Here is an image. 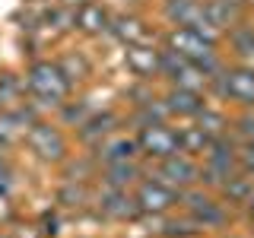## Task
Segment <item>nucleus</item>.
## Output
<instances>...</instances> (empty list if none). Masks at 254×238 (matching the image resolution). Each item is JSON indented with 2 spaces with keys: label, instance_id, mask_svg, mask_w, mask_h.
Wrapping results in <instances>:
<instances>
[{
  "label": "nucleus",
  "instance_id": "aec40b11",
  "mask_svg": "<svg viewBox=\"0 0 254 238\" xmlns=\"http://www.w3.org/2000/svg\"><path fill=\"white\" fill-rule=\"evenodd\" d=\"M242 162H245V169H248V172H254V143L242 153Z\"/></svg>",
  "mask_w": 254,
  "mask_h": 238
},
{
  "label": "nucleus",
  "instance_id": "7ed1b4c3",
  "mask_svg": "<svg viewBox=\"0 0 254 238\" xmlns=\"http://www.w3.org/2000/svg\"><path fill=\"white\" fill-rule=\"evenodd\" d=\"M137 146L143 149L146 156H156V159H169L181 149V133H175L172 127H165L162 121L159 124H149L140 130V140Z\"/></svg>",
  "mask_w": 254,
  "mask_h": 238
},
{
  "label": "nucleus",
  "instance_id": "423d86ee",
  "mask_svg": "<svg viewBox=\"0 0 254 238\" xmlns=\"http://www.w3.org/2000/svg\"><path fill=\"white\" fill-rule=\"evenodd\" d=\"M127 67L137 76L162 73V51H153L146 45H127Z\"/></svg>",
  "mask_w": 254,
  "mask_h": 238
},
{
  "label": "nucleus",
  "instance_id": "20e7f679",
  "mask_svg": "<svg viewBox=\"0 0 254 238\" xmlns=\"http://www.w3.org/2000/svg\"><path fill=\"white\" fill-rule=\"evenodd\" d=\"M26 140H29L32 153L38 159H48V162H58V159H64V153H67V143H64L61 130L51 127V124H35Z\"/></svg>",
  "mask_w": 254,
  "mask_h": 238
},
{
  "label": "nucleus",
  "instance_id": "6ab92c4d",
  "mask_svg": "<svg viewBox=\"0 0 254 238\" xmlns=\"http://www.w3.org/2000/svg\"><path fill=\"white\" fill-rule=\"evenodd\" d=\"M61 200L64 203H67V206H79V200H83V190H73V187H70V190H64V194H61Z\"/></svg>",
  "mask_w": 254,
  "mask_h": 238
},
{
  "label": "nucleus",
  "instance_id": "6e6552de",
  "mask_svg": "<svg viewBox=\"0 0 254 238\" xmlns=\"http://www.w3.org/2000/svg\"><path fill=\"white\" fill-rule=\"evenodd\" d=\"M222 92L242 105H254V70H229L222 79Z\"/></svg>",
  "mask_w": 254,
  "mask_h": 238
},
{
  "label": "nucleus",
  "instance_id": "9d476101",
  "mask_svg": "<svg viewBox=\"0 0 254 238\" xmlns=\"http://www.w3.org/2000/svg\"><path fill=\"white\" fill-rule=\"evenodd\" d=\"M99 203H102V213H105V216H115V219H127V216H133V213L140 210L137 200H130L121 187H111Z\"/></svg>",
  "mask_w": 254,
  "mask_h": 238
},
{
  "label": "nucleus",
  "instance_id": "ddd939ff",
  "mask_svg": "<svg viewBox=\"0 0 254 238\" xmlns=\"http://www.w3.org/2000/svg\"><path fill=\"white\" fill-rule=\"evenodd\" d=\"M76 22H79V29H83V32L95 35V32L108 29V13L102 10L99 3H83V6L76 10Z\"/></svg>",
  "mask_w": 254,
  "mask_h": 238
},
{
  "label": "nucleus",
  "instance_id": "f03ea898",
  "mask_svg": "<svg viewBox=\"0 0 254 238\" xmlns=\"http://www.w3.org/2000/svg\"><path fill=\"white\" fill-rule=\"evenodd\" d=\"M29 89L35 99H42V105H58V102L67 95V73L58 67V63H35L29 70Z\"/></svg>",
  "mask_w": 254,
  "mask_h": 238
},
{
  "label": "nucleus",
  "instance_id": "4468645a",
  "mask_svg": "<svg viewBox=\"0 0 254 238\" xmlns=\"http://www.w3.org/2000/svg\"><path fill=\"white\" fill-rule=\"evenodd\" d=\"M115 35L121 38L124 45H140L143 38H146V29H143L140 19H133V16H121V19H115Z\"/></svg>",
  "mask_w": 254,
  "mask_h": 238
},
{
  "label": "nucleus",
  "instance_id": "a211bd4d",
  "mask_svg": "<svg viewBox=\"0 0 254 238\" xmlns=\"http://www.w3.org/2000/svg\"><path fill=\"white\" fill-rule=\"evenodd\" d=\"M19 133V118L16 115H0V143H10Z\"/></svg>",
  "mask_w": 254,
  "mask_h": 238
},
{
  "label": "nucleus",
  "instance_id": "9b49d317",
  "mask_svg": "<svg viewBox=\"0 0 254 238\" xmlns=\"http://www.w3.org/2000/svg\"><path fill=\"white\" fill-rule=\"evenodd\" d=\"M188 210L194 213V219L203 222V226H219V222L226 219V213L219 210V203H213L210 197H200V194H188Z\"/></svg>",
  "mask_w": 254,
  "mask_h": 238
},
{
  "label": "nucleus",
  "instance_id": "39448f33",
  "mask_svg": "<svg viewBox=\"0 0 254 238\" xmlns=\"http://www.w3.org/2000/svg\"><path fill=\"white\" fill-rule=\"evenodd\" d=\"M133 200H137L143 213H165L169 206L178 203V190L172 184H165V181H143Z\"/></svg>",
  "mask_w": 254,
  "mask_h": 238
},
{
  "label": "nucleus",
  "instance_id": "dca6fc26",
  "mask_svg": "<svg viewBox=\"0 0 254 238\" xmlns=\"http://www.w3.org/2000/svg\"><path fill=\"white\" fill-rule=\"evenodd\" d=\"M210 140L213 137H206L200 127H194V130L181 133V149H185V153H203V149L210 146Z\"/></svg>",
  "mask_w": 254,
  "mask_h": 238
},
{
  "label": "nucleus",
  "instance_id": "f3484780",
  "mask_svg": "<svg viewBox=\"0 0 254 238\" xmlns=\"http://www.w3.org/2000/svg\"><path fill=\"white\" fill-rule=\"evenodd\" d=\"M111 124H115V118H111V115L92 118V121L83 127V137H86V140H95V137H99V133H108V130H111Z\"/></svg>",
  "mask_w": 254,
  "mask_h": 238
},
{
  "label": "nucleus",
  "instance_id": "f257e3e1",
  "mask_svg": "<svg viewBox=\"0 0 254 238\" xmlns=\"http://www.w3.org/2000/svg\"><path fill=\"white\" fill-rule=\"evenodd\" d=\"M169 48L178 54V58L197 63L203 73H213V70L219 67L216 54H213V38L200 35L197 29H175L172 35H169Z\"/></svg>",
  "mask_w": 254,
  "mask_h": 238
},
{
  "label": "nucleus",
  "instance_id": "1a4fd4ad",
  "mask_svg": "<svg viewBox=\"0 0 254 238\" xmlns=\"http://www.w3.org/2000/svg\"><path fill=\"white\" fill-rule=\"evenodd\" d=\"M137 140H130V137H111L105 143H99V156H102V162L111 165V162H130L133 156H137Z\"/></svg>",
  "mask_w": 254,
  "mask_h": 238
},
{
  "label": "nucleus",
  "instance_id": "2eb2a0df",
  "mask_svg": "<svg viewBox=\"0 0 254 238\" xmlns=\"http://www.w3.org/2000/svg\"><path fill=\"white\" fill-rule=\"evenodd\" d=\"M137 178V169H133V162H111V165H105V181L111 187H127L130 181Z\"/></svg>",
  "mask_w": 254,
  "mask_h": 238
},
{
  "label": "nucleus",
  "instance_id": "0eeeda50",
  "mask_svg": "<svg viewBox=\"0 0 254 238\" xmlns=\"http://www.w3.org/2000/svg\"><path fill=\"white\" fill-rule=\"evenodd\" d=\"M159 175H162L165 184H172V187L175 184H178V187H188V184H194V181H197V175H200V172L194 169V162H188L185 156L175 153L169 159H162V169H159Z\"/></svg>",
  "mask_w": 254,
  "mask_h": 238
},
{
  "label": "nucleus",
  "instance_id": "f8f14e48",
  "mask_svg": "<svg viewBox=\"0 0 254 238\" xmlns=\"http://www.w3.org/2000/svg\"><path fill=\"white\" fill-rule=\"evenodd\" d=\"M165 111H175V115H200L203 102L194 89H172L169 99H165Z\"/></svg>",
  "mask_w": 254,
  "mask_h": 238
}]
</instances>
